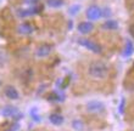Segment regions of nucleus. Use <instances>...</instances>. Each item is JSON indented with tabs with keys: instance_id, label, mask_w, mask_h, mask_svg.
I'll return each mask as SVG.
<instances>
[{
	"instance_id": "nucleus-3",
	"label": "nucleus",
	"mask_w": 134,
	"mask_h": 131,
	"mask_svg": "<svg viewBox=\"0 0 134 131\" xmlns=\"http://www.w3.org/2000/svg\"><path fill=\"white\" fill-rule=\"evenodd\" d=\"M78 44H79L81 46H83V47H85L87 50H89V51L94 52V53H100L101 52V47H100V45L99 44H96L95 41H93V40L81 38V39H78Z\"/></svg>"
},
{
	"instance_id": "nucleus-8",
	"label": "nucleus",
	"mask_w": 134,
	"mask_h": 131,
	"mask_svg": "<svg viewBox=\"0 0 134 131\" xmlns=\"http://www.w3.org/2000/svg\"><path fill=\"white\" fill-rule=\"evenodd\" d=\"M34 32V26L29 22H23L17 26V33L21 35H31Z\"/></svg>"
},
{
	"instance_id": "nucleus-17",
	"label": "nucleus",
	"mask_w": 134,
	"mask_h": 131,
	"mask_svg": "<svg viewBox=\"0 0 134 131\" xmlns=\"http://www.w3.org/2000/svg\"><path fill=\"white\" fill-rule=\"evenodd\" d=\"M72 126L74 128V130H77V131H82V130H83V128H84L83 123H82L79 119H76V120H73V123H72Z\"/></svg>"
},
{
	"instance_id": "nucleus-2",
	"label": "nucleus",
	"mask_w": 134,
	"mask_h": 131,
	"mask_svg": "<svg viewBox=\"0 0 134 131\" xmlns=\"http://www.w3.org/2000/svg\"><path fill=\"white\" fill-rule=\"evenodd\" d=\"M0 114L3 115L4 118H12V119H18L20 117H22V114H20V110H18L17 107L12 106V104H7L1 109Z\"/></svg>"
},
{
	"instance_id": "nucleus-21",
	"label": "nucleus",
	"mask_w": 134,
	"mask_h": 131,
	"mask_svg": "<svg viewBox=\"0 0 134 131\" xmlns=\"http://www.w3.org/2000/svg\"><path fill=\"white\" fill-rule=\"evenodd\" d=\"M110 15H111V10H110V9H107V7H106V9H104V10H102V16L107 17V16H110Z\"/></svg>"
},
{
	"instance_id": "nucleus-14",
	"label": "nucleus",
	"mask_w": 134,
	"mask_h": 131,
	"mask_svg": "<svg viewBox=\"0 0 134 131\" xmlns=\"http://www.w3.org/2000/svg\"><path fill=\"white\" fill-rule=\"evenodd\" d=\"M49 101H54V102H61V101H64L65 96L64 93H61L59 91H54L51 95H49Z\"/></svg>"
},
{
	"instance_id": "nucleus-9",
	"label": "nucleus",
	"mask_w": 134,
	"mask_h": 131,
	"mask_svg": "<svg viewBox=\"0 0 134 131\" xmlns=\"http://www.w3.org/2000/svg\"><path fill=\"white\" fill-rule=\"evenodd\" d=\"M78 32L81 33V34H89V33L93 32V29H94V24H93L92 22L89 21H84V22H81L77 27Z\"/></svg>"
},
{
	"instance_id": "nucleus-5",
	"label": "nucleus",
	"mask_w": 134,
	"mask_h": 131,
	"mask_svg": "<svg viewBox=\"0 0 134 131\" xmlns=\"http://www.w3.org/2000/svg\"><path fill=\"white\" fill-rule=\"evenodd\" d=\"M87 17L90 21H96L100 17H102V9H100L96 5H92L87 9Z\"/></svg>"
},
{
	"instance_id": "nucleus-18",
	"label": "nucleus",
	"mask_w": 134,
	"mask_h": 131,
	"mask_svg": "<svg viewBox=\"0 0 134 131\" xmlns=\"http://www.w3.org/2000/svg\"><path fill=\"white\" fill-rule=\"evenodd\" d=\"M81 10V7H79V5H72V6H70V14L72 15V16H74V15L78 14V11Z\"/></svg>"
},
{
	"instance_id": "nucleus-22",
	"label": "nucleus",
	"mask_w": 134,
	"mask_h": 131,
	"mask_svg": "<svg viewBox=\"0 0 134 131\" xmlns=\"http://www.w3.org/2000/svg\"><path fill=\"white\" fill-rule=\"evenodd\" d=\"M131 32H132V34L134 35V26H132V28H131Z\"/></svg>"
},
{
	"instance_id": "nucleus-1",
	"label": "nucleus",
	"mask_w": 134,
	"mask_h": 131,
	"mask_svg": "<svg viewBox=\"0 0 134 131\" xmlns=\"http://www.w3.org/2000/svg\"><path fill=\"white\" fill-rule=\"evenodd\" d=\"M88 75L93 79L102 80L109 75V66L104 61H93L88 66Z\"/></svg>"
},
{
	"instance_id": "nucleus-19",
	"label": "nucleus",
	"mask_w": 134,
	"mask_h": 131,
	"mask_svg": "<svg viewBox=\"0 0 134 131\" xmlns=\"http://www.w3.org/2000/svg\"><path fill=\"white\" fill-rule=\"evenodd\" d=\"M25 1V4H27V5H29V6H32V5H38L39 0H23Z\"/></svg>"
},
{
	"instance_id": "nucleus-13",
	"label": "nucleus",
	"mask_w": 134,
	"mask_h": 131,
	"mask_svg": "<svg viewBox=\"0 0 134 131\" xmlns=\"http://www.w3.org/2000/svg\"><path fill=\"white\" fill-rule=\"evenodd\" d=\"M102 28L106 29V30H115V29L118 28V23L116 21H113V20H109L102 24Z\"/></svg>"
},
{
	"instance_id": "nucleus-12",
	"label": "nucleus",
	"mask_w": 134,
	"mask_h": 131,
	"mask_svg": "<svg viewBox=\"0 0 134 131\" xmlns=\"http://www.w3.org/2000/svg\"><path fill=\"white\" fill-rule=\"evenodd\" d=\"M133 53H134V44L132 43L131 40H128L127 43H126V46H124L122 55L124 57H131Z\"/></svg>"
},
{
	"instance_id": "nucleus-15",
	"label": "nucleus",
	"mask_w": 134,
	"mask_h": 131,
	"mask_svg": "<svg viewBox=\"0 0 134 131\" xmlns=\"http://www.w3.org/2000/svg\"><path fill=\"white\" fill-rule=\"evenodd\" d=\"M64 0H46V5L53 9H59V7L64 6Z\"/></svg>"
},
{
	"instance_id": "nucleus-20",
	"label": "nucleus",
	"mask_w": 134,
	"mask_h": 131,
	"mask_svg": "<svg viewBox=\"0 0 134 131\" xmlns=\"http://www.w3.org/2000/svg\"><path fill=\"white\" fill-rule=\"evenodd\" d=\"M124 104H126V101H124V98H122L121 99V104H120V107H118L120 113H123L124 112Z\"/></svg>"
},
{
	"instance_id": "nucleus-6",
	"label": "nucleus",
	"mask_w": 134,
	"mask_h": 131,
	"mask_svg": "<svg viewBox=\"0 0 134 131\" xmlns=\"http://www.w3.org/2000/svg\"><path fill=\"white\" fill-rule=\"evenodd\" d=\"M53 51V46L50 45V44H42V45H39L37 49H35V56L38 57V58H45L48 57L51 53Z\"/></svg>"
},
{
	"instance_id": "nucleus-11",
	"label": "nucleus",
	"mask_w": 134,
	"mask_h": 131,
	"mask_svg": "<svg viewBox=\"0 0 134 131\" xmlns=\"http://www.w3.org/2000/svg\"><path fill=\"white\" fill-rule=\"evenodd\" d=\"M49 120H50V123H51L53 125L59 126V125H61L62 123H64V117H62L61 114H59V113H51L49 115Z\"/></svg>"
},
{
	"instance_id": "nucleus-10",
	"label": "nucleus",
	"mask_w": 134,
	"mask_h": 131,
	"mask_svg": "<svg viewBox=\"0 0 134 131\" xmlns=\"http://www.w3.org/2000/svg\"><path fill=\"white\" fill-rule=\"evenodd\" d=\"M4 93L9 99H17L20 97V93H18L17 89L12 85H7L4 88Z\"/></svg>"
},
{
	"instance_id": "nucleus-7",
	"label": "nucleus",
	"mask_w": 134,
	"mask_h": 131,
	"mask_svg": "<svg viewBox=\"0 0 134 131\" xmlns=\"http://www.w3.org/2000/svg\"><path fill=\"white\" fill-rule=\"evenodd\" d=\"M39 11H40V9L38 7V5H32V6L27 7V9H20L17 11V15L20 17L25 18V17H29V16L39 14Z\"/></svg>"
},
{
	"instance_id": "nucleus-4",
	"label": "nucleus",
	"mask_w": 134,
	"mask_h": 131,
	"mask_svg": "<svg viewBox=\"0 0 134 131\" xmlns=\"http://www.w3.org/2000/svg\"><path fill=\"white\" fill-rule=\"evenodd\" d=\"M85 108H87V110H88L89 113H101L102 110H105V104L101 101L93 99V101L87 103Z\"/></svg>"
},
{
	"instance_id": "nucleus-16",
	"label": "nucleus",
	"mask_w": 134,
	"mask_h": 131,
	"mask_svg": "<svg viewBox=\"0 0 134 131\" xmlns=\"http://www.w3.org/2000/svg\"><path fill=\"white\" fill-rule=\"evenodd\" d=\"M29 115H31V118H32V120H34L35 123H40V121H42V117L39 115L38 109H37L35 107L29 110Z\"/></svg>"
}]
</instances>
